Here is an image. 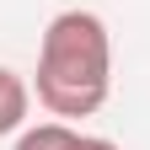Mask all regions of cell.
Listing matches in <instances>:
<instances>
[{
    "mask_svg": "<svg viewBox=\"0 0 150 150\" xmlns=\"http://www.w3.org/2000/svg\"><path fill=\"white\" fill-rule=\"evenodd\" d=\"M112 86V38L97 11H59L38 43V102L54 118H91Z\"/></svg>",
    "mask_w": 150,
    "mask_h": 150,
    "instance_id": "6da1fadb",
    "label": "cell"
},
{
    "mask_svg": "<svg viewBox=\"0 0 150 150\" xmlns=\"http://www.w3.org/2000/svg\"><path fill=\"white\" fill-rule=\"evenodd\" d=\"M27 107H32L27 81H22L16 70L0 64V134H16V129H22V118H27Z\"/></svg>",
    "mask_w": 150,
    "mask_h": 150,
    "instance_id": "7a4b0ae2",
    "label": "cell"
},
{
    "mask_svg": "<svg viewBox=\"0 0 150 150\" xmlns=\"http://www.w3.org/2000/svg\"><path fill=\"white\" fill-rule=\"evenodd\" d=\"M16 150H86V134H75L70 123H38L16 139Z\"/></svg>",
    "mask_w": 150,
    "mask_h": 150,
    "instance_id": "3957f363",
    "label": "cell"
},
{
    "mask_svg": "<svg viewBox=\"0 0 150 150\" xmlns=\"http://www.w3.org/2000/svg\"><path fill=\"white\" fill-rule=\"evenodd\" d=\"M86 150H118L112 139H86Z\"/></svg>",
    "mask_w": 150,
    "mask_h": 150,
    "instance_id": "277c9868",
    "label": "cell"
}]
</instances>
